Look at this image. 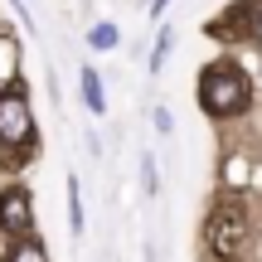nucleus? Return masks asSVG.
Instances as JSON below:
<instances>
[{
    "label": "nucleus",
    "instance_id": "f257e3e1",
    "mask_svg": "<svg viewBox=\"0 0 262 262\" xmlns=\"http://www.w3.org/2000/svg\"><path fill=\"white\" fill-rule=\"evenodd\" d=\"M248 233H253V219H248L243 199H238V194H219L214 204H209V219H204V248H209V257H219V262L243 257Z\"/></svg>",
    "mask_w": 262,
    "mask_h": 262
},
{
    "label": "nucleus",
    "instance_id": "f03ea898",
    "mask_svg": "<svg viewBox=\"0 0 262 262\" xmlns=\"http://www.w3.org/2000/svg\"><path fill=\"white\" fill-rule=\"evenodd\" d=\"M248 102H253V83H248V73L238 63H209L204 73H199V107H204L209 117H219V122H228V117L248 112Z\"/></svg>",
    "mask_w": 262,
    "mask_h": 262
},
{
    "label": "nucleus",
    "instance_id": "7ed1b4c3",
    "mask_svg": "<svg viewBox=\"0 0 262 262\" xmlns=\"http://www.w3.org/2000/svg\"><path fill=\"white\" fill-rule=\"evenodd\" d=\"M0 146L29 150L34 146V112H29V93H19L15 83L0 88Z\"/></svg>",
    "mask_w": 262,
    "mask_h": 262
},
{
    "label": "nucleus",
    "instance_id": "20e7f679",
    "mask_svg": "<svg viewBox=\"0 0 262 262\" xmlns=\"http://www.w3.org/2000/svg\"><path fill=\"white\" fill-rule=\"evenodd\" d=\"M29 228H34V199L25 189H5L0 194V233L29 238Z\"/></svg>",
    "mask_w": 262,
    "mask_h": 262
},
{
    "label": "nucleus",
    "instance_id": "39448f33",
    "mask_svg": "<svg viewBox=\"0 0 262 262\" xmlns=\"http://www.w3.org/2000/svg\"><path fill=\"white\" fill-rule=\"evenodd\" d=\"M19 78V44L10 34H0V88H10Z\"/></svg>",
    "mask_w": 262,
    "mask_h": 262
},
{
    "label": "nucleus",
    "instance_id": "423d86ee",
    "mask_svg": "<svg viewBox=\"0 0 262 262\" xmlns=\"http://www.w3.org/2000/svg\"><path fill=\"white\" fill-rule=\"evenodd\" d=\"M83 102H88V112H107V97H102V78H97V68H83Z\"/></svg>",
    "mask_w": 262,
    "mask_h": 262
},
{
    "label": "nucleus",
    "instance_id": "0eeeda50",
    "mask_svg": "<svg viewBox=\"0 0 262 262\" xmlns=\"http://www.w3.org/2000/svg\"><path fill=\"white\" fill-rule=\"evenodd\" d=\"M68 224H73V233H83V189H78V180H68Z\"/></svg>",
    "mask_w": 262,
    "mask_h": 262
},
{
    "label": "nucleus",
    "instance_id": "6e6552de",
    "mask_svg": "<svg viewBox=\"0 0 262 262\" xmlns=\"http://www.w3.org/2000/svg\"><path fill=\"white\" fill-rule=\"evenodd\" d=\"M117 39H122L117 25H93V29H88V44H93V49H117Z\"/></svg>",
    "mask_w": 262,
    "mask_h": 262
},
{
    "label": "nucleus",
    "instance_id": "1a4fd4ad",
    "mask_svg": "<svg viewBox=\"0 0 262 262\" xmlns=\"http://www.w3.org/2000/svg\"><path fill=\"white\" fill-rule=\"evenodd\" d=\"M10 262H49V253L39 243H29V238H19V248L10 253Z\"/></svg>",
    "mask_w": 262,
    "mask_h": 262
},
{
    "label": "nucleus",
    "instance_id": "9d476101",
    "mask_svg": "<svg viewBox=\"0 0 262 262\" xmlns=\"http://www.w3.org/2000/svg\"><path fill=\"white\" fill-rule=\"evenodd\" d=\"M165 54H170V29H160L156 49H150V73H160V68H165Z\"/></svg>",
    "mask_w": 262,
    "mask_h": 262
},
{
    "label": "nucleus",
    "instance_id": "9b49d317",
    "mask_svg": "<svg viewBox=\"0 0 262 262\" xmlns=\"http://www.w3.org/2000/svg\"><path fill=\"white\" fill-rule=\"evenodd\" d=\"M165 5H170V0H156V15H160V10H165Z\"/></svg>",
    "mask_w": 262,
    "mask_h": 262
}]
</instances>
